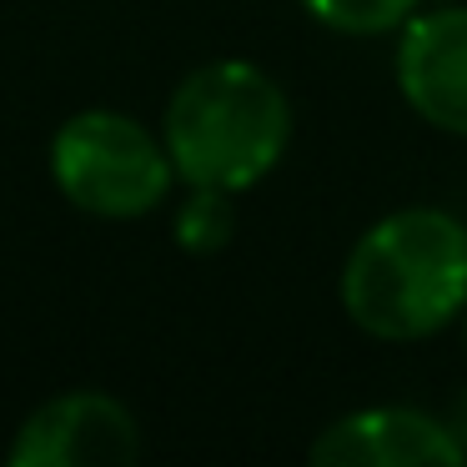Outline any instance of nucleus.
Segmentation results:
<instances>
[{
	"instance_id": "obj_1",
	"label": "nucleus",
	"mask_w": 467,
	"mask_h": 467,
	"mask_svg": "<svg viewBox=\"0 0 467 467\" xmlns=\"http://www.w3.org/2000/svg\"><path fill=\"white\" fill-rule=\"evenodd\" d=\"M337 292L372 342H427L467 312V222L442 206L377 216L347 252Z\"/></svg>"
},
{
	"instance_id": "obj_2",
	"label": "nucleus",
	"mask_w": 467,
	"mask_h": 467,
	"mask_svg": "<svg viewBox=\"0 0 467 467\" xmlns=\"http://www.w3.org/2000/svg\"><path fill=\"white\" fill-rule=\"evenodd\" d=\"M161 141L176 182L242 196L262 186L292 146V101L256 61L222 56L171 91Z\"/></svg>"
},
{
	"instance_id": "obj_3",
	"label": "nucleus",
	"mask_w": 467,
	"mask_h": 467,
	"mask_svg": "<svg viewBox=\"0 0 467 467\" xmlns=\"http://www.w3.org/2000/svg\"><path fill=\"white\" fill-rule=\"evenodd\" d=\"M51 182L76 212L101 222H136L171 196L176 166L151 126L126 111L91 106L56 126Z\"/></svg>"
},
{
	"instance_id": "obj_4",
	"label": "nucleus",
	"mask_w": 467,
	"mask_h": 467,
	"mask_svg": "<svg viewBox=\"0 0 467 467\" xmlns=\"http://www.w3.org/2000/svg\"><path fill=\"white\" fill-rule=\"evenodd\" d=\"M141 457V427L111 392L76 387L41 402L5 452L11 467H131Z\"/></svg>"
},
{
	"instance_id": "obj_5",
	"label": "nucleus",
	"mask_w": 467,
	"mask_h": 467,
	"mask_svg": "<svg viewBox=\"0 0 467 467\" xmlns=\"http://www.w3.org/2000/svg\"><path fill=\"white\" fill-rule=\"evenodd\" d=\"M392 66L417 121L467 141V5H417L397 31Z\"/></svg>"
},
{
	"instance_id": "obj_6",
	"label": "nucleus",
	"mask_w": 467,
	"mask_h": 467,
	"mask_svg": "<svg viewBox=\"0 0 467 467\" xmlns=\"http://www.w3.org/2000/svg\"><path fill=\"white\" fill-rule=\"evenodd\" d=\"M317 467H457V447L447 417L422 407H357L317 432L306 447Z\"/></svg>"
},
{
	"instance_id": "obj_7",
	"label": "nucleus",
	"mask_w": 467,
	"mask_h": 467,
	"mask_svg": "<svg viewBox=\"0 0 467 467\" xmlns=\"http://www.w3.org/2000/svg\"><path fill=\"white\" fill-rule=\"evenodd\" d=\"M296 5L337 36H387V31H402L407 16L422 0H296Z\"/></svg>"
},
{
	"instance_id": "obj_8",
	"label": "nucleus",
	"mask_w": 467,
	"mask_h": 467,
	"mask_svg": "<svg viewBox=\"0 0 467 467\" xmlns=\"http://www.w3.org/2000/svg\"><path fill=\"white\" fill-rule=\"evenodd\" d=\"M232 242V192L192 186L176 212V246L192 256H212Z\"/></svg>"
},
{
	"instance_id": "obj_9",
	"label": "nucleus",
	"mask_w": 467,
	"mask_h": 467,
	"mask_svg": "<svg viewBox=\"0 0 467 467\" xmlns=\"http://www.w3.org/2000/svg\"><path fill=\"white\" fill-rule=\"evenodd\" d=\"M447 427H452L457 447L467 452V392H457V397H452V407H447Z\"/></svg>"
},
{
	"instance_id": "obj_10",
	"label": "nucleus",
	"mask_w": 467,
	"mask_h": 467,
	"mask_svg": "<svg viewBox=\"0 0 467 467\" xmlns=\"http://www.w3.org/2000/svg\"><path fill=\"white\" fill-rule=\"evenodd\" d=\"M462 317H467V312H462Z\"/></svg>"
}]
</instances>
